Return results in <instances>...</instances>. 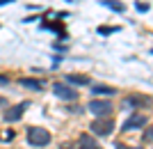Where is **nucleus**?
Returning <instances> with one entry per match:
<instances>
[{
	"mask_svg": "<svg viewBox=\"0 0 153 149\" xmlns=\"http://www.w3.org/2000/svg\"><path fill=\"white\" fill-rule=\"evenodd\" d=\"M25 138H27L30 147H46V145L51 142V133L46 129H39V126H27Z\"/></svg>",
	"mask_w": 153,
	"mask_h": 149,
	"instance_id": "1",
	"label": "nucleus"
},
{
	"mask_svg": "<svg viewBox=\"0 0 153 149\" xmlns=\"http://www.w3.org/2000/svg\"><path fill=\"white\" fill-rule=\"evenodd\" d=\"M91 133L94 136H101V138H108L112 131H114V124H112V119H108V117H96L94 122H91Z\"/></svg>",
	"mask_w": 153,
	"mask_h": 149,
	"instance_id": "2",
	"label": "nucleus"
},
{
	"mask_svg": "<svg viewBox=\"0 0 153 149\" xmlns=\"http://www.w3.org/2000/svg\"><path fill=\"white\" fill-rule=\"evenodd\" d=\"M53 92H55V97L62 99V101H66V103H71V101H76L78 99V92L71 87L69 83H55L53 85Z\"/></svg>",
	"mask_w": 153,
	"mask_h": 149,
	"instance_id": "3",
	"label": "nucleus"
},
{
	"mask_svg": "<svg viewBox=\"0 0 153 149\" xmlns=\"http://www.w3.org/2000/svg\"><path fill=\"white\" fill-rule=\"evenodd\" d=\"M89 110L96 117H110L112 115V103L105 101V99H91L89 101Z\"/></svg>",
	"mask_w": 153,
	"mask_h": 149,
	"instance_id": "4",
	"label": "nucleus"
},
{
	"mask_svg": "<svg viewBox=\"0 0 153 149\" xmlns=\"http://www.w3.org/2000/svg\"><path fill=\"white\" fill-rule=\"evenodd\" d=\"M153 101L149 97H140V94H133V97H126L123 99V108H128V110H130V108H133V110H140V108H149V106H151Z\"/></svg>",
	"mask_w": 153,
	"mask_h": 149,
	"instance_id": "5",
	"label": "nucleus"
},
{
	"mask_svg": "<svg viewBox=\"0 0 153 149\" xmlns=\"http://www.w3.org/2000/svg\"><path fill=\"white\" fill-rule=\"evenodd\" d=\"M25 110H27V101H23V103H19V106L7 108V110L2 112V119L9 122V124H14V122H19L21 117H23V112H25Z\"/></svg>",
	"mask_w": 153,
	"mask_h": 149,
	"instance_id": "6",
	"label": "nucleus"
},
{
	"mask_svg": "<svg viewBox=\"0 0 153 149\" xmlns=\"http://www.w3.org/2000/svg\"><path fill=\"white\" fill-rule=\"evenodd\" d=\"M146 115H137V112H133V115L128 117L126 122L121 124V131H135V129H142V126H146Z\"/></svg>",
	"mask_w": 153,
	"mask_h": 149,
	"instance_id": "7",
	"label": "nucleus"
},
{
	"mask_svg": "<svg viewBox=\"0 0 153 149\" xmlns=\"http://www.w3.org/2000/svg\"><path fill=\"white\" fill-rule=\"evenodd\" d=\"M91 94H94V97H114L117 90L110 87V85H94V87H91Z\"/></svg>",
	"mask_w": 153,
	"mask_h": 149,
	"instance_id": "8",
	"label": "nucleus"
},
{
	"mask_svg": "<svg viewBox=\"0 0 153 149\" xmlns=\"http://www.w3.org/2000/svg\"><path fill=\"white\" fill-rule=\"evenodd\" d=\"M23 87H27V90H32V92H41L44 90V80H37V78H21L19 80Z\"/></svg>",
	"mask_w": 153,
	"mask_h": 149,
	"instance_id": "9",
	"label": "nucleus"
},
{
	"mask_svg": "<svg viewBox=\"0 0 153 149\" xmlns=\"http://www.w3.org/2000/svg\"><path fill=\"white\" fill-rule=\"evenodd\" d=\"M101 5L108 7V9H112V12H117V14L126 12V5H123L121 0H101Z\"/></svg>",
	"mask_w": 153,
	"mask_h": 149,
	"instance_id": "10",
	"label": "nucleus"
},
{
	"mask_svg": "<svg viewBox=\"0 0 153 149\" xmlns=\"http://www.w3.org/2000/svg\"><path fill=\"white\" fill-rule=\"evenodd\" d=\"M64 80L71 85H89V76H80V73H66Z\"/></svg>",
	"mask_w": 153,
	"mask_h": 149,
	"instance_id": "11",
	"label": "nucleus"
},
{
	"mask_svg": "<svg viewBox=\"0 0 153 149\" xmlns=\"http://www.w3.org/2000/svg\"><path fill=\"white\" fill-rule=\"evenodd\" d=\"M80 149H101L98 147V142L94 140V136H80Z\"/></svg>",
	"mask_w": 153,
	"mask_h": 149,
	"instance_id": "12",
	"label": "nucleus"
},
{
	"mask_svg": "<svg viewBox=\"0 0 153 149\" xmlns=\"http://www.w3.org/2000/svg\"><path fill=\"white\" fill-rule=\"evenodd\" d=\"M121 28H117V25H103V28H98V34L101 37H108V34H114V32H119Z\"/></svg>",
	"mask_w": 153,
	"mask_h": 149,
	"instance_id": "13",
	"label": "nucleus"
},
{
	"mask_svg": "<svg viewBox=\"0 0 153 149\" xmlns=\"http://www.w3.org/2000/svg\"><path fill=\"white\" fill-rule=\"evenodd\" d=\"M0 140H14V131H2V133H0Z\"/></svg>",
	"mask_w": 153,
	"mask_h": 149,
	"instance_id": "14",
	"label": "nucleus"
},
{
	"mask_svg": "<svg viewBox=\"0 0 153 149\" xmlns=\"http://www.w3.org/2000/svg\"><path fill=\"white\" fill-rule=\"evenodd\" d=\"M135 9L137 12H149V5L146 2H135Z\"/></svg>",
	"mask_w": 153,
	"mask_h": 149,
	"instance_id": "15",
	"label": "nucleus"
},
{
	"mask_svg": "<svg viewBox=\"0 0 153 149\" xmlns=\"http://www.w3.org/2000/svg\"><path fill=\"white\" fill-rule=\"evenodd\" d=\"M144 140H146V142H153V129H146V131H144Z\"/></svg>",
	"mask_w": 153,
	"mask_h": 149,
	"instance_id": "16",
	"label": "nucleus"
},
{
	"mask_svg": "<svg viewBox=\"0 0 153 149\" xmlns=\"http://www.w3.org/2000/svg\"><path fill=\"white\" fill-rule=\"evenodd\" d=\"M114 149H142V147H126V145H119V142H117Z\"/></svg>",
	"mask_w": 153,
	"mask_h": 149,
	"instance_id": "17",
	"label": "nucleus"
},
{
	"mask_svg": "<svg viewBox=\"0 0 153 149\" xmlns=\"http://www.w3.org/2000/svg\"><path fill=\"white\" fill-rule=\"evenodd\" d=\"M9 83V76H2V73H0V85H7Z\"/></svg>",
	"mask_w": 153,
	"mask_h": 149,
	"instance_id": "18",
	"label": "nucleus"
},
{
	"mask_svg": "<svg viewBox=\"0 0 153 149\" xmlns=\"http://www.w3.org/2000/svg\"><path fill=\"white\" fill-rule=\"evenodd\" d=\"M14 0H0V7H5V5H12Z\"/></svg>",
	"mask_w": 153,
	"mask_h": 149,
	"instance_id": "19",
	"label": "nucleus"
},
{
	"mask_svg": "<svg viewBox=\"0 0 153 149\" xmlns=\"http://www.w3.org/2000/svg\"><path fill=\"white\" fill-rule=\"evenodd\" d=\"M0 106H5V99H0Z\"/></svg>",
	"mask_w": 153,
	"mask_h": 149,
	"instance_id": "20",
	"label": "nucleus"
}]
</instances>
